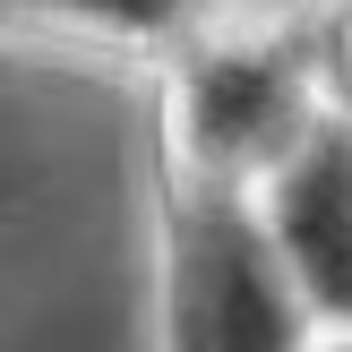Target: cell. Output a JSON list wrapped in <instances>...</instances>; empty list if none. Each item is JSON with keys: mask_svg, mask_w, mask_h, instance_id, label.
Listing matches in <instances>:
<instances>
[{"mask_svg": "<svg viewBox=\"0 0 352 352\" xmlns=\"http://www.w3.org/2000/svg\"><path fill=\"white\" fill-rule=\"evenodd\" d=\"M60 0H0V26H52Z\"/></svg>", "mask_w": 352, "mask_h": 352, "instance_id": "obj_6", "label": "cell"}, {"mask_svg": "<svg viewBox=\"0 0 352 352\" xmlns=\"http://www.w3.org/2000/svg\"><path fill=\"white\" fill-rule=\"evenodd\" d=\"M327 103L336 95L318 69V26H189L164 52L155 155L267 181Z\"/></svg>", "mask_w": 352, "mask_h": 352, "instance_id": "obj_2", "label": "cell"}, {"mask_svg": "<svg viewBox=\"0 0 352 352\" xmlns=\"http://www.w3.org/2000/svg\"><path fill=\"white\" fill-rule=\"evenodd\" d=\"M309 352H352V327H318V344Z\"/></svg>", "mask_w": 352, "mask_h": 352, "instance_id": "obj_7", "label": "cell"}, {"mask_svg": "<svg viewBox=\"0 0 352 352\" xmlns=\"http://www.w3.org/2000/svg\"><path fill=\"white\" fill-rule=\"evenodd\" d=\"M258 206L275 223L292 284L309 292L318 327H352V112L327 103L301 129V146L258 181Z\"/></svg>", "mask_w": 352, "mask_h": 352, "instance_id": "obj_3", "label": "cell"}, {"mask_svg": "<svg viewBox=\"0 0 352 352\" xmlns=\"http://www.w3.org/2000/svg\"><path fill=\"white\" fill-rule=\"evenodd\" d=\"M52 26H78L95 43H120V52H172L189 26H206L198 0H60Z\"/></svg>", "mask_w": 352, "mask_h": 352, "instance_id": "obj_4", "label": "cell"}, {"mask_svg": "<svg viewBox=\"0 0 352 352\" xmlns=\"http://www.w3.org/2000/svg\"><path fill=\"white\" fill-rule=\"evenodd\" d=\"M309 26H318V69H327V95L352 112V0H327Z\"/></svg>", "mask_w": 352, "mask_h": 352, "instance_id": "obj_5", "label": "cell"}, {"mask_svg": "<svg viewBox=\"0 0 352 352\" xmlns=\"http://www.w3.org/2000/svg\"><path fill=\"white\" fill-rule=\"evenodd\" d=\"M318 318L292 284L258 181L155 155V352H309Z\"/></svg>", "mask_w": 352, "mask_h": 352, "instance_id": "obj_1", "label": "cell"}]
</instances>
